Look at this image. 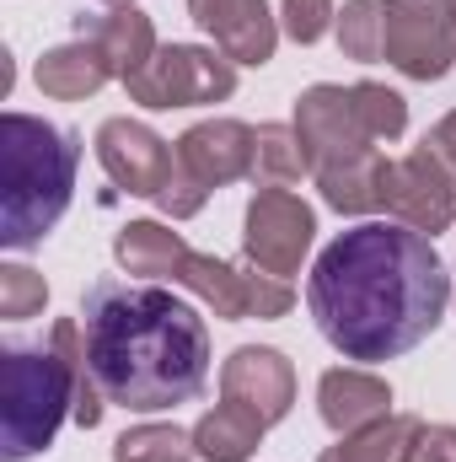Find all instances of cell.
I'll return each instance as SVG.
<instances>
[{"mask_svg":"<svg viewBox=\"0 0 456 462\" xmlns=\"http://www.w3.org/2000/svg\"><path fill=\"white\" fill-rule=\"evenodd\" d=\"M306 307L343 360H397L441 328L451 307V269L435 253V236L365 221L317 253Z\"/></svg>","mask_w":456,"mask_h":462,"instance_id":"obj_1","label":"cell"},{"mask_svg":"<svg viewBox=\"0 0 456 462\" xmlns=\"http://www.w3.org/2000/svg\"><path fill=\"white\" fill-rule=\"evenodd\" d=\"M81 334L97 387L129 414L194 403L210 382V323L161 285L97 280L81 301Z\"/></svg>","mask_w":456,"mask_h":462,"instance_id":"obj_2","label":"cell"},{"mask_svg":"<svg viewBox=\"0 0 456 462\" xmlns=\"http://www.w3.org/2000/svg\"><path fill=\"white\" fill-rule=\"evenodd\" d=\"M81 167V134L49 118H0V247H38L70 210Z\"/></svg>","mask_w":456,"mask_h":462,"instance_id":"obj_3","label":"cell"},{"mask_svg":"<svg viewBox=\"0 0 456 462\" xmlns=\"http://www.w3.org/2000/svg\"><path fill=\"white\" fill-rule=\"evenodd\" d=\"M70 414H76V382L54 349L11 345L0 355V457L27 462L49 452Z\"/></svg>","mask_w":456,"mask_h":462,"instance_id":"obj_4","label":"cell"},{"mask_svg":"<svg viewBox=\"0 0 456 462\" xmlns=\"http://www.w3.org/2000/svg\"><path fill=\"white\" fill-rule=\"evenodd\" d=\"M123 92L140 108H210L236 92V65L205 43H161L156 60L123 81Z\"/></svg>","mask_w":456,"mask_h":462,"instance_id":"obj_5","label":"cell"},{"mask_svg":"<svg viewBox=\"0 0 456 462\" xmlns=\"http://www.w3.org/2000/svg\"><path fill=\"white\" fill-rule=\"evenodd\" d=\"M312 242H317V210L301 194H290V189H258L247 199L242 253H247L252 269L290 280V274H301Z\"/></svg>","mask_w":456,"mask_h":462,"instance_id":"obj_6","label":"cell"},{"mask_svg":"<svg viewBox=\"0 0 456 462\" xmlns=\"http://www.w3.org/2000/svg\"><path fill=\"white\" fill-rule=\"evenodd\" d=\"M381 60L408 81H446L456 65V0H387Z\"/></svg>","mask_w":456,"mask_h":462,"instance_id":"obj_7","label":"cell"},{"mask_svg":"<svg viewBox=\"0 0 456 462\" xmlns=\"http://www.w3.org/2000/svg\"><path fill=\"white\" fill-rule=\"evenodd\" d=\"M97 162H103V172L114 178L123 194L156 199V194L167 189L172 167H178V145H167V140H161L150 124H140V118H108V124L97 129Z\"/></svg>","mask_w":456,"mask_h":462,"instance_id":"obj_8","label":"cell"},{"mask_svg":"<svg viewBox=\"0 0 456 462\" xmlns=\"http://www.w3.org/2000/svg\"><path fill=\"white\" fill-rule=\"evenodd\" d=\"M221 393L226 403H242L247 414H258L263 425H279L296 409V365L274 345H242L221 365Z\"/></svg>","mask_w":456,"mask_h":462,"instance_id":"obj_9","label":"cell"},{"mask_svg":"<svg viewBox=\"0 0 456 462\" xmlns=\"http://www.w3.org/2000/svg\"><path fill=\"white\" fill-rule=\"evenodd\" d=\"M387 210L397 216V226H414L424 236H441L456 226V183L451 172L419 145L403 162H392V183H387Z\"/></svg>","mask_w":456,"mask_h":462,"instance_id":"obj_10","label":"cell"},{"mask_svg":"<svg viewBox=\"0 0 456 462\" xmlns=\"http://www.w3.org/2000/svg\"><path fill=\"white\" fill-rule=\"evenodd\" d=\"M296 134L306 140L312 167H328V162H343V156L376 145L365 134V124H360L354 87H333V81H317V87H306L296 97Z\"/></svg>","mask_w":456,"mask_h":462,"instance_id":"obj_11","label":"cell"},{"mask_svg":"<svg viewBox=\"0 0 456 462\" xmlns=\"http://www.w3.org/2000/svg\"><path fill=\"white\" fill-rule=\"evenodd\" d=\"M188 16L215 38L231 65H269L279 49V16L269 0H188Z\"/></svg>","mask_w":456,"mask_h":462,"instance_id":"obj_12","label":"cell"},{"mask_svg":"<svg viewBox=\"0 0 456 462\" xmlns=\"http://www.w3.org/2000/svg\"><path fill=\"white\" fill-rule=\"evenodd\" d=\"M258 129L242 118H199L178 134V167H188L205 189H226L236 178H252Z\"/></svg>","mask_w":456,"mask_h":462,"instance_id":"obj_13","label":"cell"},{"mask_svg":"<svg viewBox=\"0 0 456 462\" xmlns=\"http://www.w3.org/2000/svg\"><path fill=\"white\" fill-rule=\"evenodd\" d=\"M317 414L333 436H354L392 414V387H387V376H376L365 365H333L317 382Z\"/></svg>","mask_w":456,"mask_h":462,"instance_id":"obj_14","label":"cell"},{"mask_svg":"<svg viewBox=\"0 0 456 462\" xmlns=\"http://www.w3.org/2000/svg\"><path fill=\"white\" fill-rule=\"evenodd\" d=\"M312 178H317V194H323L328 210H339V216H376V210H387L392 162L370 145V151H354L343 162L317 167Z\"/></svg>","mask_w":456,"mask_h":462,"instance_id":"obj_15","label":"cell"},{"mask_svg":"<svg viewBox=\"0 0 456 462\" xmlns=\"http://www.w3.org/2000/svg\"><path fill=\"white\" fill-rule=\"evenodd\" d=\"M32 76H38L43 97H54V103H87V97H97L114 81V65L103 60V49L92 38H76V43L49 49Z\"/></svg>","mask_w":456,"mask_h":462,"instance_id":"obj_16","label":"cell"},{"mask_svg":"<svg viewBox=\"0 0 456 462\" xmlns=\"http://www.w3.org/2000/svg\"><path fill=\"white\" fill-rule=\"evenodd\" d=\"M92 43L103 49V60L114 65L118 81H134L150 60H156V22L140 11V5H114L108 16L92 22Z\"/></svg>","mask_w":456,"mask_h":462,"instance_id":"obj_17","label":"cell"},{"mask_svg":"<svg viewBox=\"0 0 456 462\" xmlns=\"http://www.w3.org/2000/svg\"><path fill=\"white\" fill-rule=\"evenodd\" d=\"M194 247L161 221H129V226L114 236V258L123 274H140V280H178L183 258Z\"/></svg>","mask_w":456,"mask_h":462,"instance_id":"obj_18","label":"cell"},{"mask_svg":"<svg viewBox=\"0 0 456 462\" xmlns=\"http://www.w3.org/2000/svg\"><path fill=\"white\" fill-rule=\"evenodd\" d=\"M247 280H252V269H236V263L215 258V253H188L183 269H178V285L194 291L221 323H242L247 318Z\"/></svg>","mask_w":456,"mask_h":462,"instance_id":"obj_19","label":"cell"},{"mask_svg":"<svg viewBox=\"0 0 456 462\" xmlns=\"http://www.w3.org/2000/svg\"><path fill=\"white\" fill-rule=\"evenodd\" d=\"M424 420L419 414H387L354 436H339V447H328L317 462H414Z\"/></svg>","mask_w":456,"mask_h":462,"instance_id":"obj_20","label":"cell"},{"mask_svg":"<svg viewBox=\"0 0 456 462\" xmlns=\"http://www.w3.org/2000/svg\"><path fill=\"white\" fill-rule=\"evenodd\" d=\"M263 420L247 414L242 403H215L199 425H194V452L205 462H252L258 441H263Z\"/></svg>","mask_w":456,"mask_h":462,"instance_id":"obj_21","label":"cell"},{"mask_svg":"<svg viewBox=\"0 0 456 462\" xmlns=\"http://www.w3.org/2000/svg\"><path fill=\"white\" fill-rule=\"evenodd\" d=\"M49 349L65 360V371H70V382H76V414H70V420H76L81 430H97V425H103V409H108V393L97 387V371H92L81 323H76V318H59V323L49 328Z\"/></svg>","mask_w":456,"mask_h":462,"instance_id":"obj_22","label":"cell"},{"mask_svg":"<svg viewBox=\"0 0 456 462\" xmlns=\"http://www.w3.org/2000/svg\"><path fill=\"white\" fill-rule=\"evenodd\" d=\"M312 167L306 140L296 134V124H258V151H252V183L258 189H290L301 183Z\"/></svg>","mask_w":456,"mask_h":462,"instance_id":"obj_23","label":"cell"},{"mask_svg":"<svg viewBox=\"0 0 456 462\" xmlns=\"http://www.w3.org/2000/svg\"><path fill=\"white\" fill-rule=\"evenodd\" d=\"M333 32H339L343 60L376 65L381 60V43H387V0H343Z\"/></svg>","mask_w":456,"mask_h":462,"instance_id":"obj_24","label":"cell"},{"mask_svg":"<svg viewBox=\"0 0 456 462\" xmlns=\"http://www.w3.org/2000/svg\"><path fill=\"white\" fill-rule=\"evenodd\" d=\"M194 430L178 425H134L114 441V462H194Z\"/></svg>","mask_w":456,"mask_h":462,"instance_id":"obj_25","label":"cell"},{"mask_svg":"<svg viewBox=\"0 0 456 462\" xmlns=\"http://www.w3.org/2000/svg\"><path fill=\"white\" fill-rule=\"evenodd\" d=\"M354 108H360V124H365V134L381 145V140H397L403 129H408V103H403V92H392V87H381V81H354Z\"/></svg>","mask_w":456,"mask_h":462,"instance_id":"obj_26","label":"cell"},{"mask_svg":"<svg viewBox=\"0 0 456 462\" xmlns=\"http://www.w3.org/2000/svg\"><path fill=\"white\" fill-rule=\"evenodd\" d=\"M49 307V285L38 269L27 263H0V318L5 323H22V318H38Z\"/></svg>","mask_w":456,"mask_h":462,"instance_id":"obj_27","label":"cell"},{"mask_svg":"<svg viewBox=\"0 0 456 462\" xmlns=\"http://www.w3.org/2000/svg\"><path fill=\"white\" fill-rule=\"evenodd\" d=\"M333 27H339L333 0H279V32H285L290 43L312 49V43H323Z\"/></svg>","mask_w":456,"mask_h":462,"instance_id":"obj_28","label":"cell"},{"mask_svg":"<svg viewBox=\"0 0 456 462\" xmlns=\"http://www.w3.org/2000/svg\"><path fill=\"white\" fill-rule=\"evenodd\" d=\"M205 199H210V189L188 172V167H172V178H167V189L156 194V205L172 216V221H188V216H199L205 210Z\"/></svg>","mask_w":456,"mask_h":462,"instance_id":"obj_29","label":"cell"},{"mask_svg":"<svg viewBox=\"0 0 456 462\" xmlns=\"http://www.w3.org/2000/svg\"><path fill=\"white\" fill-rule=\"evenodd\" d=\"M414 462H456V425H424Z\"/></svg>","mask_w":456,"mask_h":462,"instance_id":"obj_30","label":"cell"},{"mask_svg":"<svg viewBox=\"0 0 456 462\" xmlns=\"http://www.w3.org/2000/svg\"><path fill=\"white\" fill-rule=\"evenodd\" d=\"M424 151H430V156H435V162H441V167L451 172V183H456V108H451L446 118H441V124H435L430 134H424Z\"/></svg>","mask_w":456,"mask_h":462,"instance_id":"obj_31","label":"cell"},{"mask_svg":"<svg viewBox=\"0 0 456 462\" xmlns=\"http://www.w3.org/2000/svg\"><path fill=\"white\" fill-rule=\"evenodd\" d=\"M103 5H134V0H103Z\"/></svg>","mask_w":456,"mask_h":462,"instance_id":"obj_32","label":"cell"},{"mask_svg":"<svg viewBox=\"0 0 456 462\" xmlns=\"http://www.w3.org/2000/svg\"><path fill=\"white\" fill-rule=\"evenodd\" d=\"M451 280H456V274H451Z\"/></svg>","mask_w":456,"mask_h":462,"instance_id":"obj_33","label":"cell"}]
</instances>
